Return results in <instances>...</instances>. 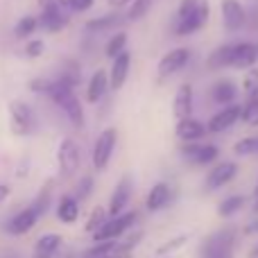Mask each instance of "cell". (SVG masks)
Here are the masks:
<instances>
[{
	"instance_id": "39",
	"label": "cell",
	"mask_w": 258,
	"mask_h": 258,
	"mask_svg": "<svg viewBox=\"0 0 258 258\" xmlns=\"http://www.w3.org/2000/svg\"><path fill=\"white\" fill-rule=\"evenodd\" d=\"M43 50H45V43L41 39H32L30 43L25 45V54H27V57H32V59L41 57V54H43Z\"/></svg>"
},
{
	"instance_id": "11",
	"label": "cell",
	"mask_w": 258,
	"mask_h": 258,
	"mask_svg": "<svg viewBox=\"0 0 258 258\" xmlns=\"http://www.w3.org/2000/svg\"><path fill=\"white\" fill-rule=\"evenodd\" d=\"M39 21L48 32H59V30H63V27L71 23V16L63 12V7H61L59 0H52L50 5H45L43 7V14L39 16Z\"/></svg>"
},
{
	"instance_id": "3",
	"label": "cell",
	"mask_w": 258,
	"mask_h": 258,
	"mask_svg": "<svg viewBox=\"0 0 258 258\" xmlns=\"http://www.w3.org/2000/svg\"><path fill=\"white\" fill-rule=\"evenodd\" d=\"M136 222V211H125L122 215H116V218H109L107 224L100 229L93 236L95 242H107V240H118L120 236H125L129 229Z\"/></svg>"
},
{
	"instance_id": "13",
	"label": "cell",
	"mask_w": 258,
	"mask_h": 258,
	"mask_svg": "<svg viewBox=\"0 0 258 258\" xmlns=\"http://www.w3.org/2000/svg\"><path fill=\"white\" fill-rule=\"evenodd\" d=\"M222 23L229 32H238L247 21V12L240 5V0H222Z\"/></svg>"
},
{
	"instance_id": "9",
	"label": "cell",
	"mask_w": 258,
	"mask_h": 258,
	"mask_svg": "<svg viewBox=\"0 0 258 258\" xmlns=\"http://www.w3.org/2000/svg\"><path fill=\"white\" fill-rule=\"evenodd\" d=\"M238 174V163L236 161H222V163L213 165L209 174H206V190H218V188L227 186L236 179Z\"/></svg>"
},
{
	"instance_id": "33",
	"label": "cell",
	"mask_w": 258,
	"mask_h": 258,
	"mask_svg": "<svg viewBox=\"0 0 258 258\" xmlns=\"http://www.w3.org/2000/svg\"><path fill=\"white\" fill-rule=\"evenodd\" d=\"M233 152L238 156H251V154H258V138L256 136H247V138H240V141L233 145Z\"/></svg>"
},
{
	"instance_id": "23",
	"label": "cell",
	"mask_w": 258,
	"mask_h": 258,
	"mask_svg": "<svg viewBox=\"0 0 258 258\" xmlns=\"http://www.w3.org/2000/svg\"><path fill=\"white\" fill-rule=\"evenodd\" d=\"M80 218V202L73 195H61L57 204V220L63 224H75Z\"/></svg>"
},
{
	"instance_id": "1",
	"label": "cell",
	"mask_w": 258,
	"mask_h": 258,
	"mask_svg": "<svg viewBox=\"0 0 258 258\" xmlns=\"http://www.w3.org/2000/svg\"><path fill=\"white\" fill-rule=\"evenodd\" d=\"M45 93L50 95V100H52L63 113H66V118L71 120L73 127L75 129L84 127V109H82L80 100H77L75 89H68L66 84H61V82L57 80V82H50Z\"/></svg>"
},
{
	"instance_id": "4",
	"label": "cell",
	"mask_w": 258,
	"mask_h": 258,
	"mask_svg": "<svg viewBox=\"0 0 258 258\" xmlns=\"http://www.w3.org/2000/svg\"><path fill=\"white\" fill-rule=\"evenodd\" d=\"M116 143H118V132L113 127H107L98 136V141H95V145H93V168L98 170V172L107 170L113 150H116Z\"/></svg>"
},
{
	"instance_id": "26",
	"label": "cell",
	"mask_w": 258,
	"mask_h": 258,
	"mask_svg": "<svg viewBox=\"0 0 258 258\" xmlns=\"http://www.w3.org/2000/svg\"><path fill=\"white\" fill-rule=\"evenodd\" d=\"M122 23L120 14H109V16H100L93 18V21H86L84 30L86 32H104V30H111V27H118Z\"/></svg>"
},
{
	"instance_id": "18",
	"label": "cell",
	"mask_w": 258,
	"mask_h": 258,
	"mask_svg": "<svg viewBox=\"0 0 258 258\" xmlns=\"http://www.w3.org/2000/svg\"><path fill=\"white\" fill-rule=\"evenodd\" d=\"M111 89V80H109V73L104 71H95L93 77L89 80V86H86V102L95 104L104 98V93Z\"/></svg>"
},
{
	"instance_id": "35",
	"label": "cell",
	"mask_w": 258,
	"mask_h": 258,
	"mask_svg": "<svg viewBox=\"0 0 258 258\" xmlns=\"http://www.w3.org/2000/svg\"><path fill=\"white\" fill-rule=\"evenodd\" d=\"M242 122L249 127H258V98L247 100L242 104Z\"/></svg>"
},
{
	"instance_id": "21",
	"label": "cell",
	"mask_w": 258,
	"mask_h": 258,
	"mask_svg": "<svg viewBox=\"0 0 258 258\" xmlns=\"http://www.w3.org/2000/svg\"><path fill=\"white\" fill-rule=\"evenodd\" d=\"M211 98L213 102L222 104V107H229V104H236V98H238V86L233 84L231 80H220L213 84L211 89Z\"/></svg>"
},
{
	"instance_id": "8",
	"label": "cell",
	"mask_w": 258,
	"mask_h": 258,
	"mask_svg": "<svg viewBox=\"0 0 258 258\" xmlns=\"http://www.w3.org/2000/svg\"><path fill=\"white\" fill-rule=\"evenodd\" d=\"M190 61V50L188 48H174L170 50V52L163 54V59L159 61V80H168L170 75H174V73H179L186 63Z\"/></svg>"
},
{
	"instance_id": "46",
	"label": "cell",
	"mask_w": 258,
	"mask_h": 258,
	"mask_svg": "<svg viewBox=\"0 0 258 258\" xmlns=\"http://www.w3.org/2000/svg\"><path fill=\"white\" fill-rule=\"evenodd\" d=\"M249 258H258V242H254V247L249 249V254H247Z\"/></svg>"
},
{
	"instance_id": "41",
	"label": "cell",
	"mask_w": 258,
	"mask_h": 258,
	"mask_svg": "<svg viewBox=\"0 0 258 258\" xmlns=\"http://www.w3.org/2000/svg\"><path fill=\"white\" fill-rule=\"evenodd\" d=\"M91 188H93V177H84L80 183V190H77V195L80 197H86L91 192Z\"/></svg>"
},
{
	"instance_id": "31",
	"label": "cell",
	"mask_w": 258,
	"mask_h": 258,
	"mask_svg": "<svg viewBox=\"0 0 258 258\" xmlns=\"http://www.w3.org/2000/svg\"><path fill=\"white\" fill-rule=\"evenodd\" d=\"M116 247H118V242H116V240L95 242V245L91 247V249H86L84 258H107V256H111L113 251H116Z\"/></svg>"
},
{
	"instance_id": "36",
	"label": "cell",
	"mask_w": 258,
	"mask_h": 258,
	"mask_svg": "<svg viewBox=\"0 0 258 258\" xmlns=\"http://www.w3.org/2000/svg\"><path fill=\"white\" fill-rule=\"evenodd\" d=\"M50 200H52V181H45L43 188L39 190V195H36V200H34V206H36V211H39L41 215L48 211Z\"/></svg>"
},
{
	"instance_id": "50",
	"label": "cell",
	"mask_w": 258,
	"mask_h": 258,
	"mask_svg": "<svg viewBox=\"0 0 258 258\" xmlns=\"http://www.w3.org/2000/svg\"><path fill=\"white\" fill-rule=\"evenodd\" d=\"M156 258H172V256H156Z\"/></svg>"
},
{
	"instance_id": "17",
	"label": "cell",
	"mask_w": 258,
	"mask_h": 258,
	"mask_svg": "<svg viewBox=\"0 0 258 258\" xmlns=\"http://www.w3.org/2000/svg\"><path fill=\"white\" fill-rule=\"evenodd\" d=\"M258 61V45L251 41H240V43H233V68H254V63Z\"/></svg>"
},
{
	"instance_id": "38",
	"label": "cell",
	"mask_w": 258,
	"mask_h": 258,
	"mask_svg": "<svg viewBox=\"0 0 258 258\" xmlns=\"http://www.w3.org/2000/svg\"><path fill=\"white\" fill-rule=\"evenodd\" d=\"M59 3H61V7L73 9V12H86L93 7L95 0H59Z\"/></svg>"
},
{
	"instance_id": "12",
	"label": "cell",
	"mask_w": 258,
	"mask_h": 258,
	"mask_svg": "<svg viewBox=\"0 0 258 258\" xmlns=\"http://www.w3.org/2000/svg\"><path fill=\"white\" fill-rule=\"evenodd\" d=\"M209 16H211V7L206 0H200V7H197V12L192 14L190 18H186V21H177V36H188V34H195V32H200L202 27L209 23Z\"/></svg>"
},
{
	"instance_id": "27",
	"label": "cell",
	"mask_w": 258,
	"mask_h": 258,
	"mask_svg": "<svg viewBox=\"0 0 258 258\" xmlns=\"http://www.w3.org/2000/svg\"><path fill=\"white\" fill-rule=\"evenodd\" d=\"M247 204V197L245 195H231L227 197V200L220 202L218 206V215L220 218H231V215H236L238 211H242V206Z\"/></svg>"
},
{
	"instance_id": "47",
	"label": "cell",
	"mask_w": 258,
	"mask_h": 258,
	"mask_svg": "<svg viewBox=\"0 0 258 258\" xmlns=\"http://www.w3.org/2000/svg\"><path fill=\"white\" fill-rule=\"evenodd\" d=\"M50 3H52V0H39V5H41V7H45V5H50Z\"/></svg>"
},
{
	"instance_id": "2",
	"label": "cell",
	"mask_w": 258,
	"mask_h": 258,
	"mask_svg": "<svg viewBox=\"0 0 258 258\" xmlns=\"http://www.w3.org/2000/svg\"><path fill=\"white\" fill-rule=\"evenodd\" d=\"M236 245V231L233 229H220L218 233L206 238L202 247V258H231Z\"/></svg>"
},
{
	"instance_id": "34",
	"label": "cell",
	"mask_w": 258,
	"mask_h": 258,
	"mask_svg": "<svg viewBox=\"0 0 258 258\" xmlns=\"http://www.w3.org/2000/svg\"><path fill=\"white\" fill-rule=\"evenodd\" d=\"M152 5H154V0H134V3L129 5L127 21H141V18L150 12Z\"/></svg>"
},
{
	"instance_id": "6",
	"label": "cell",
	"mask_w": 258,
	"mask_h": 258,
	"mask_svg": "<svg viewBox=\"0 0 258 258\" xmlns=\"http://www.w3.org/2000/svg\"><path fill=\"white\" fill-rule=\"evenodd\" d=\"M9 129L14 136H27L34 129V118H32L30 107L21 100H14L9 104Z\"/></svg>"
},
{
	"instance_id": "43",
	"label": "cell",
	"mask_w": 258,
	"mask_h": 258,
	"mask_svg": "<svg viewBox=\"0 0 258 258\" xmlns=\"http://www.w3.org/2000/svg\"><path fill=\"white\" fill-rule=\"evenodd\" d=\"M9 192H12V190H9L7 183H0V204H3V202L9 197Z\"/></svg>"
},
{
	"instance_id": "22",
	"label": "cell",
	"mask_w": 258,
	"mask_h": 258,
	"mask_svg": "<svg viewBox=\"0 0 258 258\" xmlns=\"http://www.w3.org/2000/svg\"><path fill=\"white\" fill-rule=\"evenodd\" d=\"M59 247H61V236L59 233H43L34 242V251H32L30 258H52Z\"/></svg>"
},
{
	"instance_id": "19",
	"label": "cell",
	"mask_w": 258,
	"mask_h": 258,
	"mask_svg": "<svg viewBox=\"0 0 258 258\" xmlns=\"http://www.w3.org/2000/svg\"><path fill=\"white\" fill-rule=\"evenodd\" d=\"M129 68H132V54L125 50L120 57L113 59V66H111V71H109V80H111L113 91H118V89L125 86V82L129 77Z\"/></svg>"
},
{
	"instance_id": "48",
	"label": "cell",
	"mask_w": 258,
	"mask_h": 258,
	"mask_svg": "<svg viewBox=\"0 0 258 258\" xmlns=\"http://www.w3.org/2000/svg\"><path fill=\"white\" fill-rule=\"evenodd\" d=\"M254 197L258 200V181H256V188H254Z\"/></svg>"
},
{
	"instance_id": "15",
	"label": "cell",
	"mask_w": 258,
	"mask_h": 258,
	"mask_svg": "<svg viewBox=\"0 0 258 258\" xmlns=\"http://www.w3.org/2000/svg\"><path fill=\"white\" fill-rule=\"evenodd\" d=\"M192 104H195V98H192V86L190 84H181L177 89L172 98V113L177 120H186V118H192Z\"/></svg>"
},
{
	"instance_id": "16",
	"label": "cell",
	"mask_w": 258,
	"mask_h": 258,
	"mask_svg": "<svg viewBox=\"0 0 258 258\" xmlns=\"http://www.w3.org/2000/svg\"><path fill=\"white\" fill-rule=\"evenodd\" d=\"M174 134H177V138L183 143H197L209 134V127H206L202 120H197V118H186V120L177 122Z\"/></svg>"
},
{
	"instance_id": "37",
	"label": "cell",
	"mask_w": 258,
	"mask_h": 258,
	"mask_svg": "<svg viewBox=\"0 0 258 258\" xmlns=\"http://www.w3.org/2000/svg\"><path fill=\"white\" fill-rule=\"evenodd\" d=\"M197 7H200V0H181V5H179V9H177V21L190 18L192 14L197 12Z\"/></svg>"
},
{
	"instance_id": "20",
	"label": "cell",
	"mask_w": 258,
	"mask_h": 258,
	"mask_svg": "<svg viewBox=\"0 0 258 258\" xmlns=\"http://www.w3.org/2000/svg\"><path fill=\"white\" fill-rule=\"evenodd\" d=\"M172 200V188L168 186L165 181H159L152 186V190L147 192V200H145V209L147 211H159L165 209Z\"/></svg>"
},
{
	"instance_id": "25",
	"label": "cell",
	"mask_w": 258,
	"mask_h": 258,
	"mask_svg": "<svg viewBox=\"0 0 258 258\" xmlns=\"http://www.w3.org/2000/svg\"><path fill=\"white\" fill-rule=\"evenodd\" d=\"M109 220V211L104 209V206H95L93 211H91V215L86 218V224H84V231L91 233V236H95V233L100 231V229L107 224Z\"/></svg>"
},
{
	"instance_id": "40",
	"label": "cell",
	"mask_w": 258,
	"mask_h": 258,
	"mask_svg": "<svg viewBox=\"0 0 258 258\" xmlns=\"http://www.w3.org/2000/svg\"><path fill=\"white\" fill-rule=\"evenodd\" d=\"M186 240H188V236H177V238H172V240H168V245L159 247V251H156V256H161V254H168V251H172V249H179V247H183V245H186Z\"/></svg>"
},
{
	"instance_id": "5",
	"label": "cell",
	"mask_w": 258,
	"mask_h": 258,
	"mask_svg": "<svg viewBox=\"0 0 258 258\" xmlns=\"http://www.w3.org/2000/svg\"><path fill=\"white\" fill-rule=\"evenodd\" d=\"M57 165L61 177H73L80 168V147L73 138H63L57 147Z\"/></svg>"
},
{
	"instance_id": "7",
	"label": "cell",
	"mask_w": 258,
	"mask_h": 258,
	"mask_svg": "<svg viewBox=\"0 0 258 258\" xmlns=\"http://www.w3.org/2000/svg\"><path fill=\"white\" fill-rule=\"evenodd\" d=\"M238 120H242V104H229L222 107L218 113H213L209 120V134H222L227 129H231Z\"/></svg>"
},
{
	"instance_id": "42",
	"label": "cell",
	"mask_w": 258,
	"mask_h": 258,
	"mask_svg": "<svg viewBox=\"0 0 258 258\" xmlns=\"http://www.w3.org/2000/svg\"><path fill=\"white\" fill-rule=\"evenodd\" d=\"M245 233H247V236H256V233H258V220H254V222L247 224V227H245Z\"/></svg>"
},
{
	"instance_id": "49",
	"label": "cell",
	"mask_w": 258,
	"mask_h": 258,
	"mask_svg": "<svg viewBox=\"0 0 258 258\" xmlns=\"http://www.w3.org/2000/svg\"><path fill=\"white\" fill-rule=\"evenodd\" d=\"M254 213L258 215V200H256V204H254Z\"/></svg>"
},
{
	"instance_id": "10",
	"label": "cell",
	"mask_w": 258,
	"mask_h": 258,
	"mask_svg": "<svg viewBox=\"0 0 258 258\" xmlns=\"http://www.w3.org/2000/svg\"><path fill=\"white\" fill-rule=\"evenodd\" d=\"M41 213L36 211V206H27V209H23L21 213H16L12 220H9L7 224V233H12V236H25V233H30L32 229L36 227V222H39Z\"/></svg>"
},
{
	"instance_id": "30",
	"label": "cell",
	"mask_w": 258,
	"mask_h": 258,
	"mask_svg": "<svg viewBox=\"0 0 258 258\" xmlns=\"http://www.w3.org/2000/svg\"><path fill=\"white\" fill-rule=\"evenodd\" d=\"M218 156H220L218 145H200V150L195 152V156H192L190 161L197 165H209V163H213Z\"/></svg>"
},
{
	"instance_id": "45",
	"label": "cell",
	"mask_w": 258,
	"mask_h": 258,
	"mask_svg": "<svg viewBox=\"0 0 258 258\" xmlns=\"http://www.w3.org/2000/svg\"><path fill=\"white\" fill-rule=\"evenodd\" d=\"M107 258H132V254H125V251H113V254L107 256Z\"/></svg>"
},
{
	"instance_id": "29",
	"label": "cell",
	"mask_w": 258,
	"mask_h": 258,
	"mask_svg": "<svg viewBox=\"0 0 258 258\" xmlns=\"http://www.w3.org/2000/svg\"><path fill=\"white\" fill-rule=\"evenodd\" d=\"M127 34L125 32H120V34H113L111 39H109V43H107V48H104V54H107L109 59H116V57H120L122 52L127 50Z\"/></svg>"
},
{
	"instance_id": "32",
	"label": "cell",
	"mask_w": 258,
	"mask_h": 258,
	"mask_svg": "<svg viewBox=\"0 0 258 258\" xmlns=\"http://www.w3.org/2000/svg\"><path fill=\"white\" fill-rule=\"evenodd\" d=\"M242 91H245L247 100L258 98V68H249L242 77Z\"/></svg>"
},
{
	"instance_id": "44",
	"label": "cell",
	"mask_w": 258,
	"mask_h": 258,
	"mask_svg": "<svg viewBox=\"0 0 258 258\" xmlns=\"http://www.w3.org/2000/svg\"><path fill=\"white\" fill-rule=\"evenodd\" d=\"M134 0H109V5L111 7H125V5H132Z\"/></svg>"
},
{
	"instance_id": "14",
	"label": "cell",
	"mask_w": 258,
	"mask_h": 258,
	"mask_svg": "<svg viewBox=\"0 0 258 258\" xmlns=\"http://www.w3.org/2000/svg\"><path fill=\"white\" fill-rule=\"evenodd\" d=\"M129 200H132V179L129 177H122L120 181H118L116 190H113L111 200H109V218H116V215H122L125 213V206L129 204Z\"/></svg>"
},
{
	"instance_id": "24",
	"label": "cell",
	"mask_w": 258,
	"mask_h": 258,
	"mask_svg": "<svg viewBox=\"0 0 258 258\" xmlns=\"http://www.w3.org/2000/svg\"><path fill=\"white\" fill-rule=\"evenodd\" d=\"M231 61H233V43H224L209 54L206 66H209L211 71H220V68L231 66Z\"/></svg>"
},
{
	"instance_id": "28",
	"label": "cell",
	"mask_w": 258,
	"mask_h": 258,
	"mask_svg": "<svg viewBox=\"0 0 258 258\" xmlns=\"http://www.w3.org/2000/svg\"><path fill=\"white\" fill-rule=\"evenodd\" d=\"M39 25H41V21L36 16H23L16 23V27H14V34H16V39H27V36L34 34Z\"/></svg>"
}]
</instances>
